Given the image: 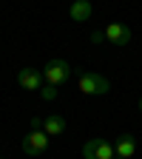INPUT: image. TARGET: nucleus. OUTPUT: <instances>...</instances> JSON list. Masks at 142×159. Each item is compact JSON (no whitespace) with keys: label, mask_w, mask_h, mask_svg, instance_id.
Segmentation results:
<instances>
[{"label":"nucleus","mask_w":142,"mask_h":159,"mask_svg":"<svg viewBox=\"0 0 142 159\" xmlns=\"http://www.w3.org/2000/svg\"><path fill=\"white\" fill-rule=\"evenodd\" d=\"M114 142H108V139L103 136H94L88 139V142L83 145V159H114Z\"/></svg>","instance_id":"nucleus-3"},{"label":"nucleus","mask_w":142,"mask_h":159,"mask_svg":"<svg viewBox=\"0 0 142 159\" xmlns=\"http://www.w3.org/2000/svg\"><path fill=\"white\" fill-rule=\"evenodd\" d=\"M71 74H74V66L66 63V60H48V63L43 66V80L48 85H54V88L66 85L71 80Z\"/></svg>","instance_id":"nucleus-2"},{"label":"nucleus","mask_w":142,"mask_h":159,"mask_svg":"<svg viewBox=\"0 0 142 159\" xmlns=\"http://www.w3.org/2000/svg\"><path fill=\"white\" fill-rule=\"evenodd\" d=\"M91 43H105V31H91Z\"/></svg>","instance_id":"nucleus-11"},{"label":"nucleus","mask_w":142,"mask_h":159,"mask_svg":"<svg viewBox=\"0 0 142 159\" xmlns=\"http://www.w3.org/2000/svg\"><path fill=\"white\" fill-rule=\"evenodd\" d=\"M139 111H142V99H139Z\"/></svg>","instance_id":"nucleus-13"},{"label":"nucleus","mask_w":142,"mask_h":159,"mask_svg":"<svg viewBox=\"0 0 142 159\" xmlns=\"http://www.w3.org/2000/svg\"><path fill=\"white\" fill-rule=\"evenodd\" d=\"M17 85L26 91H40L43 88V71L37 68H20L17 71Z\"/></svg>","instance_id":"nucleus-6"},{"label":"nucleus","mask_w":142,"mask_h":159,"mask_svg":"<svg viewBox=\"0 0 142 159\" xmlns=\"http://www.w3.org/2000/svg\"><path fill=\"white\" fill-rule=\"evenodd\" d=\"M20 148H23V153H29V156H43L48 151V134L46 131H29L23 136V142H20Z\"/></svg>","instance_id":"nucleus-4"},{"label":"nucleus","mask_w":142,"mask_h":159,"mask_svg":"<svg viewBox=\"0 0 142 159\" xmlns=\"http://www.w3.org/2000/svg\"><path fill=\"white\" fill-rule=\"evenodd\" d=\"M66 128H68V122H66V116H60V114H51V116L43 119V131H46L48 136H60V134H66Z\"/></svg>","instance_id":"nucleus-9"},{"label":"nucleus","mask_w":142,"mask_h":159,"mask_svg":"<svg viewBox=\"0 0 142 159\" xmlns=\"http://www.w3.org/2000/svg\"><path fill=\"white\" fill-rule=\"evenodd\" d=\"M0 159H6V156H0Z\"/></svg>","instance_id":"nucleus-14"},{"label":"nucleus","mask_w":142,"mask_h":159,"mask_svg":"<svg viewBox=\"0 0 142 159\" xmlns=\"http://www.w3.org/2000/svg\"><path fill=\"white\" fill-rule=\"evenodd\" d=\"M103 31H105V43L108 46H128L131 43V29L125 23H108Z\"/></svg>","instance_id":"nucleus-5"},{"label":"nucleus","mask_w":142,"mask_h":159,"mask_svg":"<svg viewBox=\"0 0 142 159\" xmlns=\"http://www.w3.org/2000/svg\"><path fill=\"white\" fill-rule=\"evenodd\" d=\"M31 131H43V119H40V116L31 119Z\"/></svg>","instance_id":"nucleus-12"},{"label":"nucleus","mask_w":142,"mask_h":159,"mask_svg":"<svg viewBox=\"0 0 142 159\" xmlns=\"http://www.w3.org/2000/svg\"><path fill=\"white\" fill-rule=\"evenodd\" d=\"M77 88L83 91L85 97H103V94H108L111 91V83L103 77V74H97V71H80L77 74Z\"/></svg>","instance_id":"nucleus-1"},{"label":"nucleus","mask_w":142,"mask_h":159,"mask_svg":"<svg viewBox=\"0 0 142 159\" xmlns=\"http://www.w3.org/2000/svg\"><path fill=\"white\" fill-rule=\"evenodd\" d=\"M91 14H94L91 0H74V3L68 6V17L74 20V23H88Z\"/></svg>","instance_id":"nucleus-7"},{"label":"nucleus","mask_w":142,"mask_h":159,"mask_svg":"<svg viewBox=\"0 0 142 159\" xmlns=\"http://www.w3.org/2000/svg\"><path fill=\"white\" fill-rule=\"evenodd\" d=\"M114 159H119V156H114Z\"/></svg>","instance_id":"nucleus-15"},{"label":"nucleus","mask_w":142,"mask_h":159,"mask_svg":"<svg viewBox=\"0 0 142 159\" xmlns=\"http://www.w3.org/2000/svg\"><path fill=\"white\" fill-rule=\"evenodd\" d=\"M114 153L119 156V159H131L134 153H136V139L131 136V134H122L114 142Z\"/></svg>","instance_id":"nucleus-8"},{"label":"nucleus","mask_w":142,"mask_h":159,"mask_svg":"<svg viewBox=\"0 0 142 159\" xmlns=\"http://www.w3.org/2000/svg\"><path fill=\"white\" fill-rule=\"evenodd\" d=\"M40 97H43V99H46V102H51V99H57V88L46 83L43 88H40Z\"/></svg>","instance_id":"nucleus-10"}]
</instances>
